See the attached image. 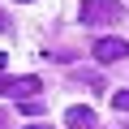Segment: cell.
I'll return each instance as SVG.
<instances>
[{"mask_svg":"<svg viewBox=\"0 0 129 129\" xmlns=\"http://www.w3.org/2000/svg\"><path fill=\"white\" fill-rule=\"evenodd\" d=\"M90 56H95L99 64H112V60H125V56H129V43H125V39H95Z\"/></svg>","mask_w":129,"mask_h":129,"instance_id":"3","label":"cell"},{"mask_svg":"<svg viewBox=\"0 0 129 129\" xmlns=\"http://www.w3.org/2000/svg\"><path fill=\"white\" fill-rule=\"evenodd\" d=\"M64 125H69V129H95V112L82 108V103H73L69 112H64Z\"/></svg>","mask_w":129,"mask_h":129,"instance_id":"4","label":"cell"},{"mask_svg":"<svg viewBox=\"0 0 129 129\" xmlns=\"http://www.w3.org/2000/svg\"><path fill=\"white\" fill-rule=\"evenodd\" d=\"M82 22L86 26H116V22H125V5L120 0H82Z\"/></svg>","mask_w":129,"mask_h":129,"instance_id":"1","label":"cell"},{"mask_svg":"<svg viewBox=\"0 0 129 129\" xmlns=\"http://www.w3.org/2000/svg\"><path fill=\"white\" fill-rule=\"evenodd\" d=\"M30 129H47V125H30Z\"/></svg>","mask_w":129,"mask_h":129,"instance_id":"6","label":"cell"},{"mask_svg":"<svg viewBox=\"0 0 129 129\" xmlns=\"http://www.w3.org/2000/svg\"><path fill=\"white\" fill-rule=\"evenodd\" d=\"M22 5H26V0H22Z\"/></svg>","mask_w":129,"mask_h":129,"instance_id":"8","label":"cell"},{"mask_svg":"<svg viewBox=\"0 0 129 129\" xmlns=\"http://www.w3.org/2000/svg\"><path fill=\"white\" fill-rule=\"evenodd\" d=\"M112 108H116V112H129V90H116V95H112Z\"/></svg>","mask_w":129,"mask_h":129,"instance_id":"5","label":"cell"},{"mask_svg":"<svg viewBox=\"0 0 129 129\" xmlns=\"http://www.w3.org/2000/svg\"><path fill=\"white\" fill-rule=\"evenodd\" d=\"M0 125H5V112H0Z\"/></svg>","mask_w":129,"mask_h":129,"instance_id":"7","label":"cell"},{"mask_svg":"<svg viewBox=\"0 0 129 129\" xmlns=\"http://www.w3.org/2000/svg\"><path fill=\"white\" fill-rule=\"evenodd\" d=\"M39 86H43V82H39L35 73H22V78H5V73H0V95H17V99H30Z\"/></svg>","mask_w":129,"mask_h":129,"instance_id":"2","label":"cell"}]
</instances>
